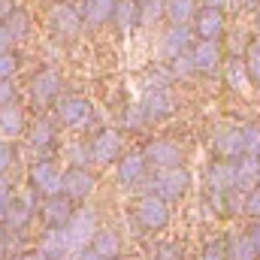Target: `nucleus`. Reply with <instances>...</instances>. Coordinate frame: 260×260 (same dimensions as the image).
Wrapping results in <instances>:
<instances>
[{"instance_id":"1","label":"nucleus","mask_w":260,"mask_h":260,"mask_svg":"<svg viewBox=\"0 0 260 260\" xmlns=\"http://www.w3.org/2000/svg\"><path fill=\"white\" fill-rule=\"evenodd\" d=\"M130 215H133V224L142 230V233H164L173 221V209L167 200H160L157 194L151 191H142V194L133 200L130 206Z\"/></svg>"},{"instance_id":"2","label":"nucleus","mask_w":260,"mask_h":260,"mask_svg":"<svg viewBox=\"0 0 260 260\" xmlns=\"http://www.w3.org/2000/svg\"><path fill=\"white\" fill-rule=\"evenodd\" d=\"M191 185H194L191 170H188V167H176V170H160V173H154V176L148 179L145 191L157 194L160 200H167V203L173 206V203H182V200L188 197Z\"/></svg>"},{"instance_id":"3","label":"nucleus","mask_w":260,"mask_h":260,"mask_svg":"<svg viewBox=\"0 0 260 260\" xmlns=\"http://www.w3.org/2000/svg\"><path fill=\"white\" fill-rule=\"evenodd\" d=\"M64 170L55 157H37L27 170V188H34L40 197L64 194Z\"/></svg>"},{"instance_id":"4","label":"nucleus","mask_w":260,"mask_h":260,"mask_svg":"<svg viewBox=\"0 0 260 260\" xmlns=\"http://www.w3.org/2000/svg\"><path fill=\"white\" fill-rule=\"evenodd\" d=\"M52 115H55V121L64 130L79 133V130L91 127V121H94V106H91V100L70 94V97H61V100L52 106Z\"/></svg>"},{"instance_id":"5","label":"nucleus","mask_w":260,"mask_h":260,"mask_svg":"<svg viewBox=\"0 0 260 260\" xmlns=\"http://www.w3.org/2000/svg\"><path fill=\"white\" fill-rule=\"evenodd\" d=\"M61 88H64V79L55 67H43L30 76V85H27V94H30V103L40 106V109H49L61 100Z\"/></svg>"},{"instance_id":"6","label":"nucleus","mask_w":260,"mask_h":260,"mask_svg":"<svg viewBox=\"0 0 260 260\" xmlns=\"http://www.w3.org/2000/svg\"><path fill=\"white\" fill-rule=\"evenodd\" d=\"M151 173H160V170H176V167H185V148L176 142V139H167V136H157V139H148L145 148H142Z\"/></svg>"},{"instance_id":"7","label":"nucleus","mask_w":260,"mask_h":260,"mask_svg":"<svg viewBox=\"0 0 260 260\" xmlns=\"http://www.w3.org/2000/svg\"><path fill=\"white\" fill-rule=\"evenodd\" d=\"M148 173H151V167H148L142 148L124 151V154L118 157V164H115V182H118V188H124V191H133V188L148 185Z\"/></svg>"},{"instance_id":"8","label":"nucleus","mask_w":260,"mask_h":260,"mask_svg":"<svg viewBox=\"0 0 260 260\" xmlns=\"http://www.w3.org/2000/svg\"><path fill=\"white\" fill-rule=\"evenodd\" d=\"M82 21H85L82 12L67 0H58L46 15V27L55 40H76L82 34Z\"/></svg>"},{"instance_id":"9","label":"nucleus","mask_w":260,"mask_h":260,"mask_svg":"<svg viewBox=\"0 0 260 260\" xmlns=\"http://www.w3.org/2000/svg\"><path fill=\"white\" fill-rule=\"evenodd\" d=\"M91 145V157L97 167H115L118 157L124 154V139L115 127H100L94 130V136L88 139Z\"/></svg>"},{"instance_id":"10","label":"nucleus","mask_w":260,"mask_h":260,"mask_svg":"<svg viewBox=\"0 0 260 260\" xmlns=\"http://www.w3.org/2000/svg\"><path fill=\"white\" fill-rule=\"evenodd\" d=\"M58 133L61 124L55 121V115H37L34 121H27V145L34 151H40V157H52L58 148Z\"/></svg>"},{"instance_id":"11","label":"nucleus","mask_w":260,"mask_h":260,"mask_svg":"<svg viewBox=\"0 0 260 260\" xmlns=\"http://www.w3.org/2000/svg\"><path fill=\"white\" fill-rule=\"evenodd\" d=\"M76 209H79V206H76L70 197H64V194H58V197H43V203H40V212H37V218H40V230L67 227V224L73 221Z\"/></svg>"},{"instance_id":"12","label":"nucleus","mask_w":260,"mask_h":260,"mask_svg":"<svg viewBox=\"0 0 260 260\" xmlns=\"http://www.w3.org/2000/svg\"><path fill=\"white\" fill-rule=\"evenodd\" d=\"M191 27H194L197 40H215V43H221V40H224V34H227V15H224V9H221V6L203 3V6L197 9Z\"/></svg>"},{"instance_id":"13","label":"nucleus","mask_w":260,"mask_h":260,"mask_svg":"<svg viewBox=\"0 0 260 260\" xmlns=\"http://www.w3.org/2000/svg\"><path fill=\"white\" fill-rule=\"evenodd\" d=\"M97 191V176L91 167H67L64 170V197H70L76 206L88 203Z\"/></svg>"},{"instance_id":"14","label":"nucleus","mask_w":260,"mask_h":260,"mask_svg":"<svg viewBox=\"0 0 260 260\" xmlns=\"http://www.w3.org/2000/svg\"><path fill=\"white\" fill-rule=\"evenodd\" d=\"M230 191H236V160L215 157L206 167V197L230 194Z\"/></svg>"},{"instance_id":"15","label":"nucleus","mask_w":260,"mask_h":260,"mask_svg":"<svg viewBox=\"0 0 260 260\" xmlns=\"http://www.w3.org/2000/svg\"><path fill=\"white\" fill-rule=\"evenodd\" d=\"M212 151H215V157L239 160V157L245 154L242 127H239V124H218V127L212 130Z\"/></svg>"},{"instance_id":"16","label":"nucleus","mask_w":260,"mask_h":260,"mask_svg":"<svg viewBox=\"0 0 260 260\" xmlns=\"http://www.w3.org/2000/svg\"><path fill=\"white\" fill-rule=\"evenodd\" d=\"M34 248H37L46 260H67L73 251H76V245H73V239H70L67 227L40 230V236H37V245H34Z\"/></svg>"},{"instance_id":"17","label":"nucleus","mask_w":260,"mask_h":260,"mask_svg":"<svg viewBox=\"0 0 260 260\" xmlns=\"http://www.w3.org/2000/svg\"><path fill=\"white\" fill-rule=\"evenodd\" d=\"M194 43L197 37L191 24H170V30L160 37V55H164V61H173L179 55H188L194 49Z\"/></svg>"},{"instance_id":"18","label":"nucleus","mask_w":260,"mask_h":260,"mask_svg":"<svg viewBox=\"0 0 260 260\" xmlns=\"http://www.w3.org/2000/svg\"><path fill=\"white\" fill-rule=\"evenodd\" d=\"M139 103L145 109L148 124H160V121H167L176 112V100H173V94L167 88H145V94H142Z\"/></svg>"},{"instance_id":"19","label":"nucleus","mask_w":260,"mask_h":260,"mask_svg":"<svg viewBox=\"0 0 260 260\" xmlns=\"http://www.w3.org/2000/svg\"><path fill=\"white\" fill-rule=\"evenodd\" d=\"M97 227H100V218H97V212H94L88 203H82V206L76 209L73 221L67 224V233H70L73 245H76V248H82V245H88V242H91V236L97 233Z\"/></svg>"},{"instance_id":"20","label":"nucleus","mask_w":260,"mask_h":260,"mask_svg":"<svg viewBox=\"0 0 260 260\" xmlns=\"http://www.w3.org/2000/svg\"><path fill=\"white\" fill-rule=\"evenodd\" d=\"M88 245L103 260H121V254H124V239H121V233L112 224H100Z\"/></svg>"},{"instance_id":"21","label":"nucleus","mask_w":260,"mask_h":260,"mask_svg":"<svg viewBox=\"0 0 260 260\" xmlns=\"http://www.w3.org/2000/svg\"><path fill=\"white\" fill-rule=\"evenodd\" d=\"M191 61H194L197 73L209 76V73H215L218 67L224 64V49L215 40H197L194 49H191Z\"/></svg>"},{"instance_id":"22","label":"nucleus","mask_w":260,"mask_h":260,"mask_svg":"<svg viewBox=\"0 0 260 260\" xmlns=\"http://www.w3.org/2000/svg\"><path fill=\"white\" fill-rule=\"evenodd\" d=\"M0 133H3V139H18L27 133V118L18 103L0 106Z\"/></svg>"},{"instance_id":"23","label":"nucleus","mask_w":260,"mask_h":260,"mask_svg":"<svg viewBox=\"0 0 260 260\" xmlns=\"http://www.w3.org/2000/svg\"><path fill=\"white\" fill-rule=\"evenodd\" d=\"M115 6L118 0H82V18L91 27H103L106 21L115 18Z\"/></svg>"},{"instance_id":"24","label":"nucleus","mask_w":260,"mask_h":260,"mask_svg":"<svg viewBox=\"0 0 260 260\" xmlns=\"http://www.w3.org/2000/svg\"><path fill=\"white\" fill-rule=\"evenodd\" d=\"M257 182H260V157L242 154L236 160V191L248 194L251 188H257Z\"/></svg>"},{"instance_id":"25","label":"nucleus","mask_w":260,"mask_h":260,"mask_svg":"<svg viewBox=\"0 0 260 260\" xmlns=\"http://www.w3.org/2000/svg\"><path fill=\"white\" fill-rule=\"evenodd\" d=\"M227 260H260L257 248H254V242L245 230L227 236Z\"/></svg>"},{"instance_id":"26","label":"nucleus","mask_w":260,"mask_h":260,"mask_svg":"<svg viewBox=\"0 0 260 260\" xmlns=\"http://www.w3.org/2000/svg\"><path fill=\"white\" fill-rule=\"evenodd\" d=\"M61 160L67 167H91L94 157H91V145L82 142V139H70L61 145Z\"/></svg>"},{"instance_id":"27","label":"nucleus","mask_w":260,"mask_h":260,"mask_svg":"<svg viewBox=\"0 0 260 260\" xmlns=\"http://www.w3.org/2000/svg\"><path fill=\"white\" fill-rule=\"evenodd\" d=\"M224 76H227V85H230L233 91H245V85L251 82L248 64H245V58H239V55H230V58H227V70H224Z\"/></svg>"},{"instance_id":"28","label":"nucleus","mask_w":260,"mask_h":260,"mask_svg":"<svg viewBox=\"0 0 260 260\" xmlns=\"http://www.w3.org/2000/svg\"><path fill=\"white\" fill-rule=\"evenodd\" d=\"M112 24H115V27H118L121 34H127V30H133V27L139 24V0H118Z\"/></svg>"},{"instance_id":"29","label":"nucleus","mask_w":260,"mask_h":260,"mask_svg":"<svg viewBox=\"0 0 260 260\" xmlns=\"http://www.w3.org/2000/svg\"><path fill=\"white\" fill-rule=\"evenodd\" d=\"M197 0H167V21L170 24H191L197 15Z\"/></svg>"},{"instance_id":"30","label":"nucleus","mask_w":260,"mask_h":260,"mask_svg":"<svg viewBox=\"0 0 260 260\" xmlns=\"http://www.w3.org/2000/svg\"><path fill=\"white\" fill-rule=\"evenodd\" d=\"M160 18H167V0H139V24L154 27Z\"/></svg>"},{"instance_id":"31","label":"nucleus","mask_w":260,"mask_h":260,"mask_svg":"<svg viewBox=\"0 0 260 260\" xmlns=\"http://www.w3.org/2000/svg\"><path fill=\"white\" fill-rule=\"evenodd\" d=\"M142 127H148V118H145L142 103H127V106H124V112H121V130L139 133Z\"/></svg>"},{"instance_id":"32","label":"nucleus","mask_w":260,"mask_h":260,"mask_svg":"<svg viewBox=\"0 0 260 260\" xmlns=\"http://www.w3.org/2000/svg\"><path fill=\"white\" fill-rule=\"evenodd\" d=\"M3 24H6V30H9L15 40H24V37L30 34V21H27V12H24V9H18V6H15V9H12L6 18H3Z\"/></svg>"},{"instance_id":"33","label":"nucleus","mask_w":260,"mask_h":260,"mask_svg":"<svg viewBox=\"0 0 260 260\" xmlns=\"http://www.w3.org/2000/svg\"><path fill=\"white\" fill-rule=\"evenodd\" d=\"M200 260H227V236H209L203 242V257Z\"/></svg>"},{"instance_id":"34","label":"nucleus","mask_w":260,"mask_h":260,"mask_svg":"<svg viewBox=\"0 0 260 260\" xmlns=\"http://www.w3.org/2000/svg\"><path fill=\"white\" fill-rule=\"evenodd\" d=\"M245 64H248V73H251V82L260 88V37L257 40H251L248 46H245Z\"/></svg>"},{"instance_id":"35","label":"nucleus","mask_w":260,"mask_h":260,"mask_svg":"<svg viewBox=\"0 0 260 260\" xmlns=\"http://www.w3.org/2000/svg\"><path fill=\"white\" fill-rule=\"evenodd\" d=\"M154 260H185V242H179V239L160 242L154 248Z\"/></svg>"},{"instance_id":"36","label":"nucleus","mask_w":260,"mask_h":260,"mask_svg":"<svg viewBox=\"0 0 260 260\" xmlns=\"http://www.w3.org/2000/svg\"><path fill=\"white\" fill-rule=\"evenodd\" d=\"M242 142H245V154L260 157V124H242Z\"/></svg>"},{"instance_id":"37","label":"nucleus","mask_w":260,"mask_h":260,"mask_svg":"<svg viewBox=\"0 0 260 260\" xmlns=\"http://www.w3.org/2000/svg\"><path fill=\"white\" fill-rule=\"evenodd\" d=\"M18 160V151L12 145V139H0V176H6Z\"/></svg>"},{"instance_id":"38","label":"nucleus","mask_w":260,"mask_h":260,"mask_svg":"<svg viewBox=\"0 0 260 260\" xmlns=\"http://www.w3.org/2000/svg\"><path fill=\"white\" fill-rule=\"evenodd\" d=\"M170 73L173 76H179V79H185V76H194V61H191V52L188 55H179V58H173L170 61Z\"/></svg>"},{"instance_id":"39","label":"nucleus","mask_w":260,"mask_h":260,"mask_svg":"<svg viewBox=\"0 0 260 260\" xmlns=\"http://www.w3.org/2000/svg\"><path fill=\"white\" fill-rule=\"evenodd\" d=\"M242 215L251 218V221H260V185L245 194V209H242Z\"/></svg>"},{"instance_id":"40","label":"nucleus","mask_w":260,"mask_h":260,"mask_svg":"<svg viewBox=\"0 0 260 260\" xmlns=\"http://www.w3.org/2000/svg\"><path fill=\"white\" fill-rule=\"evenodd\" d=\"M18 103V85L15 79H0V106Z\"/></svg>"},{"instance_id":"41","label":"nucleus","mask_w":260,"mask_h":260,"mask_svg":"<svg viewBox=\"0 0 260 260\" xmlns=\"http://www.w3.org/2000/svg\"><path fill=\"white\" fill-rule=\"evenodd\" d=\"M15 73H18V55L3 52L0 55V79H15Z\"/></svg>"},{"instance_id":"42","label":"nucleus","mask_w":260,"mask_h":260,"mask_svg":"<svg viewBox=\"0 0 260 260\" xmlns=\"http://www.w3.org/2000/svg\"><path fill=\"white\" fill-rule=\"evenodd\" d=\"M67 260H103V257H100L91 245H82V248H76V251H73Z\"/></svg>"},{"instance_id":"43","label":"nucleus","mask_w":260,"mask_h":260,"mask_svg":"<svg viewBox=\"0 0 260 260\" xmlns=\"http://www.w3.org/2000/svg\"><path fill=\"white\" fill-rule=\"evenodd\" d=\"M12 46H15V37H12V34L6 30V24L0 21V55H3V52H12Z\"/></svg>"},{"instance_id":"44","label":"nucleus","mask_w":260,"mask_h":260,"mask_svg":"<svg viewBox=\"0 0 260 260\" xmlns=\"http://www.w3.org/2000/svg\"><path fill=\"white\" fill-rule=\"evenodd\" d=\"M245 233L251 236V242H254V248H257V254H260V221H251V224L245 227Z\"/></svg>"},{"instance_id":"45","label":"nucleus","mask_w":260,"mask_h":260,"mask_svg":"<svg viewBox=\"0 0 260 260\" xmlns=\"http://www.w3.org/2000/svg\"><path fill=\"white\" fill-rule=\"evenodd\" d=\"M12 260H46V257H43L37 248H24V251H15V254H12Z\"/></svg>"},{"instance_id":"46","label":"nucleus","mask_w":260,"mask_h":260,"mask_svg":"<svg viewBox=\"0 0 260 260\" xmlns=\"http://www.w3.org/2000/svg\"><path fill=\"white\" fill-rule=\"evenodd\" d=\"M9 251V233H6V227L0 224V257Z\"/></svg>"},{"instance_id":"47","label":"nucleus","mask_w":260,"mask_h":260,"mask_svg":"<svg viewBox=\"0 0 260 260\" xmlns=\"http://www.w3.org/2000/svg\"><path fill=\"white\" fill-rule=\"evenodd\" d=\"M6 191H12V185H9L6 176H0V194H6Z\"/></svg>"},{"instance_id":"48","label":"nucleus","mask_w":260,"mask_h":260,"mask_svg":"<svg viewBox=\"0 0 260 260\" xmlns=\"http://www.w3.org/2000/svg\"><path fill=\"white\" fill-rule=\"evenodd\" d=\"M254 30H257V37H260V9H257V15H254Z\"/></svg>"},{"instance_id":"49","label":"nucleus","mask_w":260,"mask_h":260,"mask_svg":"<svg viewBox=\"0 0 260 260\" xmlns=\"http://www.w3.org/2000/svg\"><path fill=\"white\" fill-rule=\"evenodd\" d=\"M67 3H73V0H67Z\"/></svg>"},{"instance_id":"50","label":"nucleus","mask_w":260,"mask_h":260,"mask_svg":"<svg viewBox=\"0 0 260 260\" xmlns=\"http://www.w3.org/2000/svg\"><path fill=\"white\" fill-rule=\"evenodd\" d=\"M257 185H260V182H257Z\"/></svg>"}]
</instances>
